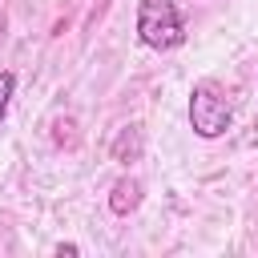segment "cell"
<instances>
[{
  "label": "cell",
  "instance_id": "5b68a950",
  "mask_svg": "<svg viewBox=\"0 0 258 258\" xmlns=\"http://www.w3.org/2000/svg\"><path fill=\"white\" fill-rule=\"evenodd\" d=\"M0 32H4V16H0Z\"/></svg>",
  "mask_w": 258,
  "mask_h": 258
},
{
  "label": "cell",
  "instance_id": "277c9868",
  "mask_svg": "<svg viewBox=\"0 0 258 258\" xmlns=\"http://www.w3.org/2000/svg\"><path fill=\"white\" fill-rule=\"evenodd\" d=\"M12 89H16V77H12L8 69H0V121H4V113H8V101H12Z\"/></svg>",
  "mask_w": 258,
  "mask_h": 258
},
{
  "label": "cell",
  "instance_id": "7a4b0ae2",
  "mask_svg": "<svg viewBox=\"0 0 258 258\" xmlns=\"http://www.w3.org/2000/svg\"><path fill=\"white\" fill-rule=\"evenodd\" d=\"M189 125L198 137H222L230 129V101L214 81H198L189 93Z\"/></svg>",
  "mask_w": 258,
  "mask_h": 258
},
{
  "label": "cell",
  "instance_id": "6da1fadb",
  "mask_svg": "<svg viewBox=\"0 0 258 258\" xmlns=\"http://www.w3.org/2000/svg\"><path fill=\"white\" fill-rule=\"evenodd\" d=\"M137 36L145 48L169 52L185 40V24L173 0H141L137 4Z\"/></svg>",
  "mask_w": 258,
  "mask_h": 258
},
{
  "label": "cell",
  "instance_id": "3957f363",
  "mask_svg": "<svg viewBox=\"0 0 258 258\" xmlns=\"http://www.w3.org/2000/svg\"><path fill=\"white\" fill-rule=\"evenodd\" d=\"M113 194H117V198H113V210H117V214H125V210L137 206V181H117Z\"/></svg>",
  "mask_w": 258,
  "mask_h": 258
}]
</instances>
